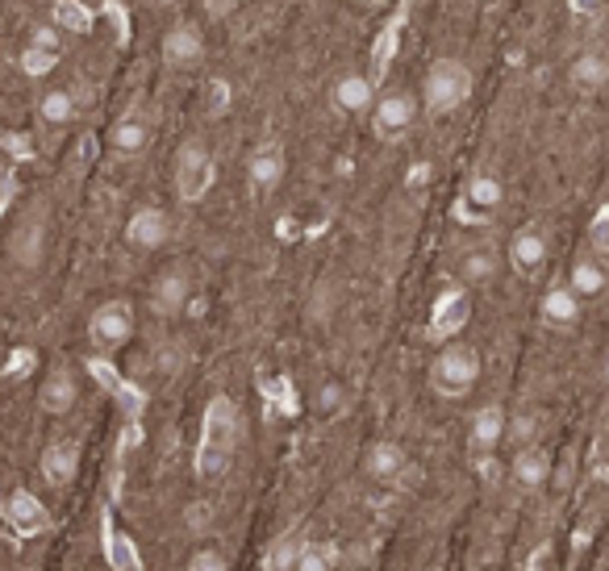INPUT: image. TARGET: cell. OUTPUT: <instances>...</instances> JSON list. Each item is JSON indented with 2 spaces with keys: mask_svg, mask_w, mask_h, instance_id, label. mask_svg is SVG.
Here are the masks:
<instances>
[{
  "mask_svg": "<svg viewBox=\"0 0 609 571\" xmlns=\"http://www.w3.org/2000/svg\"><path fill=\"white\" fill-rule=\"evenodd\" d=\"M172 238V218L163 213V209H154V204H142V209H134L126 222V243L134 250H159L163 243Z\"/></svg>",
  "mask_w": 609,
  "mask_h": 571,
  "instance_id": "cell-8",
  "label": "cell"
},
{
  "mask_svg": "<svg viewBox=\"0 0 609 571\" xmlns=\"http://www.w3.org/2000/svg\"><path fill=\"white\" fill-rule=\"evenodd\" d=\"M459 275L468 280V284H488L493 275H497V255L484 247V250H468L463 255V263H459Z\"/></svg>",
  "mask_w": 609,
  "mask_h": 571,
  "instance_id": "cell-27",
  "label": "cell"
},
{
  "mask_svg": "<svg viewBox=\"0 0 609 571\" xmlns=\"http://www.w3.org/2000/svg\"><path fill=\"white\" fill-rule=\"evenodd\" d=\"M201 4L209 17H229V13L238 9V0H201Z\"/></svg>",
  "mask_w": 609,
  "mask_h": 571,
  "instance_id": "cell-38",
  "label": "cell"
},
{
  "mask_svg": "<svg viewBox=\"0 0 609 571\" xmlns=\"http://www.w3.org/2000/svg\"><path fill=\"white\" fill-rule=\"evenodd\" d=\"M201 59H204V38L197 25L179 22L163 34V63H167V67L188 72V67H197Z\"/></svg>",
  "mask_w": 609,
  "mask_h": 571,
  "instance_id": "cell-11",
  "label": "cell"
},
{
  "mask_svg": "<svg viewBox=\"0 0 609 571\" xmlns=\"http://www.w3.org/2000/svg\"><path fill=\"white\" fill-rule=\"evenodd\" d=\"M213 188V154L201 138H188L176 150V193L184 200H201Z\"/></svg>",
  "mask_w": 609,
  "mask_h": 571,
  "instance_id": "cell-4",
  "label": "cell"
},
{
  "mask_svg": "<svg viewBox=\"0 0 609 571\" xmlns=\"http://www.w3.org/2000/svg\"><path fill=\"white\" fill-rule=\"evenodd\" d=\"M109 147L117 150V154H142V150L151 147V125L142 122L138 113H126V117H117L113 129H109Z\"/></svg>",
  "mask_w": 609,
  "mask_h": 571,
  "instance_id": "cell-16",
  "label": "cell"
},
{
  "mask_svg": "<svg viewBox=\"0 0 609 571\" xmlns=\"http://www.w3.org/2000/svg\"><path fill=\"white\" fill-rule=\"evenodd\" d=\"M606 384H609V355H606Z\"/></svg>",
  "mask_w": 609,
  "mask_h": 571,
  "instance_id": "cell-39",
  "label": "cell"
},
{
  "mask_svg": "<svg viewBox=\"0 0 609 571\" xmlns=\"http://www.w3.org/2000/svg\"><path fill=\"white\" fill-rule=\"evenodd\" d=\"M59 17H63V25H72V29H88V13L76 9V4H63V9H59Z\"/></svg>",
  "mask_w": 609,
  "mask_h": 571,
  "instance_id": "cell-35",
  "label": "cell"
},
{
  "mask_svg": "<svg viewBox=\"0 0 609 571\" xmlns=\"http://www.w3.org/2000/svg\"><path fill=\"white\" fill-rule=\"evenodd\" d=\"M422 97H426V109H431L434 117L456 113L459 104L472 97V72H468V63H459V59H438V63H431L426 84H422Z\"/></svg>",
  "mask_w": 609,
  "mask_h": 571,
  "instance_id": "cell-1",
  "label": "cell"
},
{
  "mask_svg": "<svg viewBox=\"0 0 609 571\" xmlns=\"http://www.w3.org/2000/svg\"><path fill=\"white\" fill-rule=\"evenodd\" d=\"M38 117L47 125L76 122V92H72V88H47L42 100H38Z\"/></svg>",
  "mask_w": 609,
  "mask_h": 571,
  "instance_id": "cell-25",
  "label": "cell"
},
{
  "mask_svg": "<svg viewBox=\"0 0 609 571\" xmlns=\"http://www.w3.org/2000/svg\"><path fill=\"white\" fill-rule=\"evenodd\" d=\"M88 338L101 350H122L134 338V309L129 300H104L101 309L88 318Z\"/></svg>",
  "mask_w": 609,
  "mask_h": 571,
  "instance_id": "cell-5",
  "label": "cell"
},
{
  "mask_svg": "<svg viewBox=\"0 0 609 571\" xmlns=\"http://www.w3.org/2000/svg\"><path fill=\"white\" fill-rule=\"evenodd\" d=\"M413 117H418L413 97H406V92H388V97H381V104L372 109V129H376V138H384V142H397V138H406L409 129H413Z\"/></svg>",
  "mask_w": 609,
  "mask_h": 571,
  "instance_id": "cell-7",
  "label": "cell"
},
{
  "mask_svg": "<svg viewBox=\"0 0 609 571\" xmlns=\"http://www.w3.org/2000/svg\"><path fill=\"white\" fill-rule=\"evenodd\" d=\"M9 509H13V518L22 525H42V509H38V500L26 497V493H17V497L9 500Z\"/></svg>",
  "mask_w": 609,
  "mask_h": 571,
  "instance_id": "cell-29",
  "label": "cell"
},
{
  "mask_svg": "<svg viewBox=\"0 0 609 571\" xmlns=\"http://www.w3.org/2000/svg\"><path fill=\"white\" fill-rule=\"evenodd\" d=\"M513 480L522 484V488H543L547 484V475H551V459H547V450L538 447H522L513 455Z\"/></svg>",
  "mask_w": 609,
  "mask_h": 571,
  "instance_id": "cell-22",
  "label": "cell"
},
{
  "mask_svg": "<svg viewBox=\"0 0 609 571\" xmlns=\"http://www.w3.org/2000/svg\"><path fill=\"white\" fill-rule=\"evenodd\" d=\"M568 79H572L576 92H601L609 84V54L606 50H584V54H576Z\"/></svg>",
  "mask_w": 609,
  "mask_h": 571,
  "instance_id": "cell-15",
  "label": "cell"
},
{
  "mask_svg": "<svg viewBox=\"0 0 609 571\" xmlns=\"http://www.w3.org/2000/svg\"><path fill=\"white\" fill-rule=\"evenodd\" d=\"M188 297H192V275L184 268H167V272L154 275L151 284V309L159 318H176L188 309Z\"/></svg>",
  "mask_w": 609,
  "mask_h": 571,
  "instance_id": "cell-9",
  "label": "cell"
},
{
  "mask_svg": "<svg viewBox=\"0 0 609 571\" xmlns=\"http://www.w3.org/2000/svg\"><path fill=\"white\" fill-rule=\"evenodd\" d=\"M247 175H251L254 188H279V179H284V150L276 142H263V147L251 154V163H247Z\"/></svg>",
  "mask_w": 609,
  "mask_h": 571,
  "instance_id": "cell-18",
  "label": "cell"
},
{
  "mask_svg": "<svg viewBox=\"0 0 609 571\" xmlns=\"http://www.w3.org/2000/svg\"><path fill=\"white\" fill-rule=\"evenodd\" d=\"M426 571H438V568H426Z\"/></svg>",
  "mask_w": 609,
  "mask_h": 571,
  "instance_id": "cell-41",
  "label": "cell"
},
{
  "mask_svg": "<svg viewBox=\"0 0 609 571\" xmlns=\"http://www.w3.org/2000/svg\"><path fill=\"white\" fill-rule=\"evenodd\" d=\"M506 434H513V443H522V447H531V434H534V418H513V425H506Z\"/></svg>",
  "mask_w": 609,
  "mask_h": 571,
  "instance_id": "cell-33",
  "label": "cell"
},
{
  "mask_svg": "<svg viewBox=\"0 0 609 571\" xmlns=\"http://www.w3.org/2000/svg\"><path fill=\"white\" fill-rule=\"evenodd\" d=\"M301 555H304V538L301 530H293V534H284L276 547L268 550V571H297L301 568Z\"/></svg>",
  "mask_w": 609,
  "mask_h": 571,
  "instance_id": "cell-26",
  "label": "cell"
},
{
  "mask_svg": "<svg viewBox=\"0 0 609 571\" xmlns=\"http://www.w3.org/2000/svg\"><path fill=\"white\" fill-rule=\"evenodd\" d=\"M372 100H376L372 75H343V79L334 84V104H338V113H363V109H372Z\"/></svg>",
  "mask_w": 609,
  "mask_h": 571,
  "instance_id": "cell-17",
  "label": "cell"
},
{
  "mask_svg": "<svg viewBox=\"0 0 609 571\" xmlns=\"http://www.w3.org/2000/svg\"><path fill=\"white\" fill-rule=\"evenodd\" d=\"M338 405H343V388H338V384H326L322 397H318V409H322V413H338Z\"/></svg>",
  "mask_w": 609,
  "mask_h": 571,
  "instance_id": "cell-34",
  "label": "cell"
},
{
  "mask_svg": "<svg viewBox=\"0 0 609 571\" xmlns=\"http://www.w3.org/2000/svg\"><path fill=\"white\" fill-rule=\"evenodd\" d=\"M188 571H229V563H226V555H222V550L204 547L188 559Z\"/></svg>",
  "mask_w": 609,
  "mask_h": 571,
  "instance_id": "cell-30",
  "label": "cell"
},
{
  "mask_svg": "<svg viewBox=\"0 0 609 571\" xmlns=\"http://www.w3.org/2000/svg\"><path fill=\"white\" fill-rule=\"evenodd\" d=\"M234 434H238V409L229 397L209 400V413H204V447H201V472L217 475L226 468L229 450H234Z\"/></svg>",
  "mask_w": 609,
  "mask_h": 571,
  "instance_id": "cell-2",
  "label": "cell"
},
{
  "mask_svg": "<svg viewBox=\"0 0 609 571\" xmlns=\"http://www.w3.org/2000/svg\"><path fill=\"white\" fill-rule=\"evenodd\" d=\"M588 238H593V247L601 250V255H609V204L593 218V229H588Z\"/></svg>",
  "mask_w": 609,
  "mask_h": 571,
  "instance_id": "cell-31",
  "label": "cell"
},
{
  "mask_svg": "<svg viewBox=\"0 0 609 571\" xmlns=\"http://www.w3.org/2000/svg\"><path fill=\"white\" fill-rule=\"evenodd\" d=\"M406 184L409 188H426L431 184V163H413L406 172Z\"/></svg>",
  "mask_w": 609,
  "mask_h": 571,
  "instance_id": "cell-36",
  "label": "cell"
},
{
  "mask_svg": "<svg viewBox=\"0 0 609 571\" xmlns=\"http://www.w3.org/2000/svg\"><path fill=\"white\" fill-rule=\"evenodd\" d=\"M26 50H42V54H59V29H54L51 22L34 25V29H29Z\"/></svg>",
  "mask_w": 609,
  "mask_h": 571,
  "instance_id": "cell-28",
  "label": "cell"
},
{
  "mask_svg": "<svg viewBox=\"0 0 609 571\" xmlns=\"http://www.w3.org/2000/svg\"><path fill=\"white\" fill-rule=\"evenodd\" d=\"M509 259H513V268L522 275H534L543 263H547V238L538 234V229H522V234H513V243H509Z\"/></svg>",
  "mask_w": 609,
  "mask_h": 571,
  "instance_id": "cell-19",
  "label": "cell"
},
{
  "mask_svg": "<svg viewBox=\"0 0 609 571\" xmlns=\"http://www.w3.org/2000/svg\"><path fill=\"white\" fill-rule=\"evenodd\" d=\"M38 468H42V480L51 488H67L79 475V443L76 438H54V443H47Z\"/></svg>",
  "mask_w": 609,
  "mask_h": 571,
  "instance_id": "cell-12",
  "label": "cell"
},
{
  "mask_svg": "<svg viewBox=\"0 0 609 571\" xmlns=\"http://www.w3.org/2000/svg\"><path fill=\"white\" fill-rule=\"evenodd\" d=\"M568 9H572L581 22H601V13H606V0H568Z\"/></svg>",
  "mask_w": 609,
  "mask_h": 571,
  "instance_id": "cell-32",
  "label": "cell"
},
{
  "mask_svg": "<svg viewBox=\"0 0 609 571\" xmlns=\"http://www.w3.org/2000/svg\"><path fill=\"white\" fill-rule=\"evenodd\" d=\"M463 322H468V297L463 293H447V297H438V305H434V318H431V334L434 338H451L456 330H463Z\"/></svg>",
  "mask_w": 609,
  "mask_h": 571,
  "instance_id": "cell-21",
  "label": "cell"
},
{
  "mask_svg": "<svg viewBox=\"0 0 609 571\" xmlns=\"http://www.w3.org/2000/svg\"><path fill=\"white\" fill-rule=\"evenodd\" d=\"M506 200V188L497 175H472L468 179V193H463V209H476V213H493L497 204Z\"/></svg>",
  "mask_w": 609,
  "mask_h": 571,
  "instance_id": "cell-23",
  "label": "cell"
},
{
  "mask_svg": "<svg viewBox=\"0 0 609 571\" xmlns=\"http://www.w3.org/2000/svg\"><path fill=\"white\" fill-rule=\"evenodd\" d=\"M363 468H368L372 480H397V475H406L409 455H406L401 443H388V438H381V443H372V447H368V455H363Z\"/></svg>",
  "mask_w": 609,
  "mask_h": 571,
  "instance_id": "cell-13",
  "label": "cell"
},
{
  "mask_svg": "<svg viewBox=\"0 0 609 571\" xmlns=\"http://www.w3.org/2000/svg\"><path fill=\"white\" fill-rule=\"evenodd\" d=\"M538 313H543V322L556 325V330H572V325L581 322V297L568 284H559V288H551L547 297L538 300Z\"/></svg>",
  "mask_w": 609,
  "mask_h": 571,
  "instance_id": "cell-14",
  "label": "cell"
},
{
  "mask_svg": "<svg viewBox=\"0 0 609 571\" xmlns=\"http://www.w3.org/2000/svg\"><path fill=\"white\" fill-rule=\"evenodd\" d=\"M47 255V218L42 213H26L22 222L13 225L9 234V259L22 268V272H34Z\"/></svg>",
  "mask_w": 609,
  "mask_h": 571,
  "instance_id": "cell-6",
  "label": "cell"
},
{
  "mask_svg": "<svg viewBox=\"0 0 609 571\" xmlns=\"http://www.w3.org/2000/svg\"><path fill=\"white\" fill-rule=\"evenodd\" d=\"M506 425H509V418L501 405H484V409H476V418H472V447L493 450L506 438Z\"/></svg>",
  "mask_w": 609,
  "mask_h": 571,
  "instance_id": "cell-20",
  "label": "cell"
},
{
  "mask_svg": "<svg viewBox=\"0 0 609 571\" xmlns=\"http://www.w3.org/2000/svg\"><path fill=\"white\" fill-rule=\"evenodd\" d=\"M606 284H609V275L597 259H576V263H572V280H568V288H572L581 300L601 297V293H606Z\"/></svg>",
  "mask_w": 609,
  "mask_h": 571,
  "instance_id": "cell-24",
  "label": "cell"
},
{
  "mask_svg": "<svg viewBox=\"0 0 609 571\" xmlns=\"http://www.w3.org/2000/svg\"><path fill=\"white\" fill-rule=\"evenodd\" d=\"M226 97H229V88L217 79V84H209V113H222L226 109Z\"/></svg>",
  "mask_w": 609,
  "mask_h": 571,
  "instance_id": "cell-37",
  "label": "cell"
},
{
  "mask_svg": "<svg viewBox=\"0 0 609 571\" xmlns=\"http://www.w3.org/2000/svg\"><path fill=\"white\" fill-rule=\"evenodd\" d=\"M79 400V380L72 368H51L47 380H42V388H38V405H42V413H51V418H63V413H72Z\"/></svg>",
  "mask_w": 609,
  "mask_h": 571,
  "instance_id": "cell-10",
  "label": "cell"
},
{
  "mask_svg": "<svg viewBox=\"0 0 609 571\" xmlns=\"http://www.w3.org/2000/svg\"><path fill=\"white\" fill-rule=\"evenodd\" d=\"M476 380H481V355L472 347L451 343V347H443L434 355V363H431L434 393H443V397H463V393H472Z\"/></svg>",
  "mask_w": 609,
  "mask_h": 571,
  "instance_id": "cell-3",
  "label": "cell"
},
{
  "mask_svg": "<svg viewBox=\"0 0 609 571\" xmlns=\"http://www.w3.org/2000/svg\"><path fill=\"white\" fill-rule=\"evenodd\" d=\"M154 4H176V0H154Z\"/></svg>",
  "mask_w": 609,
  "mask_h": 571,
  "instance_id": "cell-40",
  "label": "cell"
}]
</instances>
